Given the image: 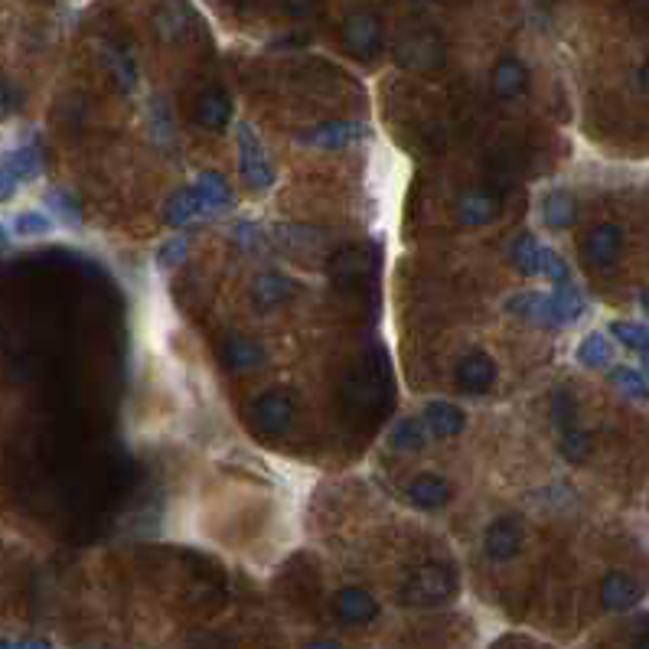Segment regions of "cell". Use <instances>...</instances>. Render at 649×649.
<instances>
[{"mask_svg":"<svg viewBox=\"0 0 649 649\" xmlns=\"http://www.w3.org/2000/svg\"><path fill=\"white\" fill-rule=\"evenodd\" d=\"M457 594V578L444 565H424L415 568L398 588V601L405 607H438Z\"/></svg>","mask_w":649,"mask_h":649,"instance_id":"6da1fadb","label":"cell"},{"mask_svg":"<svg viewBox=\"0 0 649 649\" xmlns=\"http://www.w3.org/2000/svg\"><path fill=\"white\" fill-rule=\"evenodd\" d=\"M343 46L349 56L363 59V62H372L385 46V33H382V20L376 10H356V14H349L343 20Z\"/></svg>","mask_w":649,"mask_h":649,"instance_id":"7a4b0ae2","label":"cell"},{"mask_svg":"<svg viewBox=\"0 0 649 649\" xmlns=\"http://www.w3.org/2000/svg\"><path fill=\"white\" fill-rule=\"evenodd\" d=\"M239 173L248 190H258V193H268L274 186V167L261 147V137L255 134L252 124H239Z\"/></svg>","mask_w":649,"mask_h":649,"instance_id":"3957f363","label":"cell"},{"mask_svg":"<svg viewBox=\"0 0 649 649\" xmlns=\"http://www.w3.org/2000/svg\"><path fill=\"white\" fill-rule=\"evenodd\" d=\"M444 40L434 30H418L408 33L402 43L395 49V59L402 69L411 72H434L444 66Z\"/></svg>","mask_w":649,"mask_h":649,"instance_id":"277c9868","label":"cell"},{"mask_svg":"<svg viewBox=\"0 0 649 649\" xmlns=\"http://www.w3.org/2000/svg\"><path fill=\"white\" fill-rule=\"evenodd\" d=\"M294 421V402L281 392H265L252 402V424L265 438H281L291 431Z\"/></svg>","mask_w":649,"mask_h":649,"instance_id":"5b68a950","label":"cell"},{"mask_svg":"<svg viewBox=\"0 0 649 649\" xmlns=\"http://www.w3.org/2000/svg\"><path fill=\"white\" fill-rule=\"evenodd\" d=\"M366 137H369V128L359 121H327V124H317V128L301 131L297 141L307 147H317V151H343V147L366 141Z\"/></svg>","mask_w":649,"mask_h":649,"instance_id":"8992f818","label":"cell"},{"mask_svg":"<svg viewBox=\"0 0 649 649\" xmlns=\"http://www.w3.org/2000/svg\"><path fill=\"white\" fill-rule=\"evenodd\" d=\"M522 542H526V532H522L519 519H496L483 535V552L493 561H509L522 552Z\"/></svg>","mask_w":649,"mask_h":649,"instance_id":"52a82bcc","label":"cell"},{"mask_svg":"<svg viewBox=\"0 0 649 649\" xmlns=\"http://www.w3.org/2000/svg\"><path fill=\"white\" fill-rule=\"evenodd\" d=\"M405 496H408L411 506L434 513V509H444L447 503H451L454 490H451V483L441 477V473H418V477L408 483Z\"/></svg>","mask_w":649,"mask_h":649,"instance_id":"ba28073f","label":"cell"},{"mask_svg":"<svg viewBox=\"0 0 649 649\" xmlns=\"http://www.w3.org/2000/svg\"><path fill=\"white\" fill-rule=\"evenodd\" d=\"M336 617H340L346 627H366L379 617V601L363 588H343L336 594Z\"/></svg>","mask_w":649,"mask_h":649,"instance_id":"9c48e42d","label":"cell"},{"mask_svg":"<svg viewBox=\"0 0 649 649\" xmlns=\"http://www.w3.org/2000/svg\"><path fill=\"white\" fill-rule=\"evenodd\" d=\"M623 248V232L614 222H601V226H594L588 232V239H584V258H588V265H597L604 268L610 261H617Z\"/></svg>","mask_w":649,"mask_h":649,"instance_id":"30bf717a","label":"cell"},{"mask_svg":"<svg viewBox=\"0 0 649 649\" xmlns=\"http://www.w3.org/2000/svg\"><path fill=\"white\" fill-rule=\"evenodd\" d=\"M193 118L199 128H206V131H222L226 124L232 121V102H229V95L222 92V89H206V92H199L196 98V105H193Z\"/></svg>","mask_w":649,"mask_h":649,"instance_id":"8fae6325","label":"cell"},{"mask_svg":"<svg viewBox=\"0 0 649 649\" xmlns=\"http://www.w3.org/2000/svg\"><path fill=\"white\" fill-rule=\"evenodd\" d=\"M640 597H643L640 581L627 571H610L601 581V604L607 610H630L640 604Z\"/></svg>","mask_w":649,"mask_h":649,"instance_id":"7c38bea8","label":"cell"},{"mask_svg":"<svg viewBox=\"0 0 649 649\" xmlns=\"http://www.w3.org/2000/svg\"><path fill=\"white\" fill-rule=\"evenodd\" d=\"M454 379H457V385L464 392L480 395V392H486L496 382V363L486 353H470V356L460 359Z\"/></svg>","mask_w":649,"mask_h":649,"instance_id":"4fadbf2b","label":"cell"},{"mask_svg":"<svg viewBox=\"0 0 649 649\" xmlns=\"http://www.w3.org/2000/svg\"><path fill=\"white\" fill-rule=\"evenodd\" d=\"M529 89V69L522 66L516 56H503L493 66V92L503 102H513Z\"/></svg>","mask_w":649,"mask_h":649,"instance_id":"5bb4252c","label":"cell"},{"mask_svg":"<svg viewBox=\"0 0 649 649\" xmlns=\"http://www.w3.org/2000/svg\"><path fill=\"white\" fill-rule=\"evenodd\" d=\"M265 346L258 340H248V336H232V340L222 343V363L232 372H252L258 366H265Z\"/></svg>","mask_w":649,"mask_h":649,"instance_id":"9a60e30c","label":"cell"},{"mask_svg":"<svg viewBox=\"0 0 649 649\" xmlns=\"http://www.w3.org/2000/svg\"><path fill=\"white\" fill-rule=\"evenodd\" d=\"M464 411H460L457 405L451 402H444V398H438V402H428V408H424V428H428L434 438H457L460 431H464Z\"/></svg>","mask_w":649,"mask_h":649,"instance_id":"2e32d148","label":"cell"},{"mask_svg":"<svg viewBox=\"0 0 649 649\" xmlns=\"http://www.w3.org/2000/svg\"><path fill=\"white\" fill-rule=\"evenodd\" d=\"M209 206L199 199V193L193 190V186H186V190H177L170 199H167V206H164V222L173 229H183V226H190L193 219L199 216H206Z\"/></svg>","mask_w":649,"mask_h":649,"instance_id":"e0dca14e","label":"cell"},{"mask_svg":"<svg viewBox=\"0 0 649 649\" xmlns=\"http://www.w3.org/2000/svg\"><path fill=\"white\" fill-rule=\"evenodd\" d=\"M252 294L261 307H278L297 294V281H291L287 274H278V271H265L252 281Z\"/></svg>","mask_w":649,"mask_h":649,"instance_id":"ac0fdd59","label":"cell"},{"mask_svg":"<svg viewBox=\"0 0 649 649\" xmlns=\"http://www.w3.org/2000/svg\"><path fill=\"white\" fill-rule=\"evenodd\" d=\"M190 23H193L190 10H186L180 0H173V4L160 7L154 14V30L164 43H183L186 33H190Z\"/></svg>","mask_w":649,"mask_h":649,"instance_id":"d6986e66","label":"cell"},{"mask_svg":"<svg viewBox=\"0 0 649 649\" xmlns=\"http://www.w3.org/2000/svg\"><path fill=\"white\" fill-rule=\"evenodd\" d=\"M506 310H509V314L522 317V320L539 323V327H555L552 301H548V294H539V291L516 294V297H509V301H506Z\"/></svg>","mask_w":649,"mask_h":649,"instance_id":"ffe728a7","label":"cell"},{"mask_svg":"<svg viewBox=\"0 0 649 649\" xmlns=\"http://www.w3.org/2000/svg\"><path fill=\"white\" fill-rule=\"evenodd\" d=\"M457 219H460V226H464V229L486 226V222L496 219V199L480 193V190L464 193V196H460V203H457Z\"/></svg>","mask_w":649,"mask_h":649,"instance_id":"44dd1931","label":"cell"},{"mask_svg":"<svg viewBox=\"0 0 649 649\" xmlns=\"http://www.w3.org/2000/svg\"><path fill=\"white\" fill-rule=\"evenodd\" d=\"M548 301H552L555 327H571V323L581 320V314H584V297L571 281L568 284H555V291L548 294Z\"/></svg>","mask_w":649,"mask_h":649,"instance_id":"7402d4cb","label":"cell"},{"mask_svg":"<svg viewBox=\"0 0 649 649\" xmlns=\"http://www.w3.org/2000/svg\"><path fill=\"white\" fill-rule=\"evenodd\" d=\"M193 190L199 193V199H203L209 209H229V206H235L232 186H229L226 177H222V173H216V170L199 173V180L193 183Z\"/></svg>","mask_w":649,"mask_h":649,"instance_id":"603a6c76","label":"cell"},{"mask_svg":"<svg viewBox=\"0 0 649 649\" xmlns=\"http://www.w3.org/2000/svg\"><path fill=\"white\" fill-rule=\"evenodd\" d=\"M545 226L548 229H571L574 226V219H578V209H574V196L565 193V190H552L545 196Z\"/></svg>","mask_w":649,"mask_h":649,"instance_id":"cb8c5ba5","label":"cell"},{"mask_svg":"<svg viewBox=\"0 0 649 649\" xmlns=\"http://www.w3.org/2000/svg\"><path fill=\"white\" fill-rule=\"evenodd\" d=\"M424 441H428V428H424L421 418L398 421L392 438H389L392 451H398V454H418V451H424Z\"/></svg>","mask_w":649,"mask_h":649,"instance_id":"d4e9b609","label":"cell"},{"mask_svg":"<svg viewBox=\"0 0 649 649\" xmlns=\"http://www.w3.org/2000/svg\"><path fill=\"white\" fill-rule=\"evenodd\" d=\"M105 66L111 72V79L118 82L121 92H134L137 89V66H134V56L128 53V49L108 46L105 49Z\"/></svg>","mask_w":649,"mask_h":649,"instance_id":"484cf974","label":"cell"},{"mask_svg":"<svg viewBox=\"0 0 649 649\" xmlns=\"http://www.w3.org/2000/svg\"><path fill=\"white\" fill-rule=\"evenodd\" d=\"M610 356H614V346L607 343L604 333H588L578 346V363L588 369H604L610 366Z\"/></svg>","mask_w":649,"mask_h":649,"instance_id":"4316f807","label":"cell"},{"mask_svg":"<svg viewBox=\"0 0 649 649\" xmlns=\"http://www.w3.org/2000/svg\"><path fill=\"white\" fill-rule=\"evenodd\" d=\"M4 160H7V167L14 170V177L20 183L36 180L43 173V157H40V151H36V147H17V151L4 154Z\"/></svg>","mask_w":649,"mask_h":649,"instance_id":"83f0119b","label":"cell"},{"mask_svg":"<svg viewBox=\"0 0 649 649\" xmlns=\"http://www.w3.org/2000/svg\"><path fill=\"white\" fill-rule=\"evenodd\" d=\"M610 382H614L617 392H623L627 398H633V402H646V398H649V382H646V376H640V372L630 369V366L610 369Z\"/></svg>","mask_w":649,"mask_h":649,"instance_id":"f1b7e54d","label":"cell"},{"mask_svg":"<svg viewBox=\"0 0 649 649\" xmlns=\"http://www.w3.org/2000/svg\"><path fill=\"white\" fill-rule=\"evenodd\" d=\"M561 457L568 460V464H584V460L591 457L594 451V441H591V434L588 431H578V428H571L561 434Z\"/></svg>","mask_w":649,"mask_h":649,"instance_id":"f546056e","label":"cell"},{"mask_svg":"<svg viewBox=\"0 0 649 649\" xmlns=\"http://www.w3.org/2000/svg\"><path fill=\"white\" fill-rule=\"evenodd\" d=\"M14 232H17V239H43V235L53 232V219H49L46 212L27 209L14 219Z\"/></svg>","mask_w":649,"mask_h":649,"instance_id":"4dcf8cb0","label":"cell"},{"mask_svg":"<svg viewBox=\"0 0 649 649\" xmlns=\"http://www.w3.org/2000/svg\"><path fill=\"white\" fill-rule=\"evenodd\" d=\"M539 255H542V245L532 235H519L513 245V265L522 274H539Z\"/></svg>","mask_w":649,"mask_h":649,"instance_id":"1f68e13d","label":"cell"},{"mask_svg":"<svg viewBox=\"0 0 649 649\" xmlns=\"http://www.w3.org/2000/svg\"><path fill=\"white\" fill-rule=\"evenodd\" d=\"M610 333L617 336V343H623L627 349H646L649 346V327H643V323H614L610 327Z\"/></svg>","mask_w":649,"mask_h":649,"instance_id":"d6a6232c","label":"cell"},{"mask_svg":"<svg viewBox=\"0 0 649 649\" xmlns=\"http://www.w3.org/2000/svg\"><path fill=\"white\" fill-rule=\"evenodd\" d=\"M552 418L561 428V434L574 428V421H578V405H574V398L568 392H555L552 395Z\"/></svg>","mask_w":649,"mask_h":649,"instance_id":"836d02e7","label":"cell"},{"mask_svg":"<svg viewBox=\"0 0 649 649\" xmlns=\"http://www.w3.org/2000/svg\"><path fill=\"white\" fill-rule=\"evenodd\" d=\"M147 118H151L154 141H157V144H167V141H170V134H173V121H170V115H167L164 98H154V102H151V111H147Z\"/></svg>","mask_w":649,"mask_h":649,"instance_id":"e575fe53","label":"cell"},{"mask_svg":"<svg viewBox=\"0 0 649 649\" xmlns=\"http://www.w3.org/2000/svg\"><path fill=\"white\" fill-rule=\"evenodd\" d=\"M539 274H545V278L555 281V284H568V281H571L568 265L552 252V248H542V255H539Z\"/></svg>","mask_w":649,"mask_h":649,"instance_id":"d590c367","label":"cell"},{"mask_svg":"<svg viewBox=\"0 0 649 649\" xmlns=\"http://www.w3.org/2000/svg\"><path fill=\"white\" fill-rule=\"evenodd\" d=\"M186 252H190V242H186L183 235H177V239H170V242L157 252V268L170 271V268L183 265V261H186Z\"/></svg>","mask_w":649,"mask_h":649,"instance_id":"8d00e7d4","label":"cell"},{"mask_svg":"<svg viewBox=\"0 0 649 649\" xmlns=\"http://www.w3.org/2000/svg\"><path fill=\"white\" fill-rule=\"evenodd\" d=\"M49 206L53 209H59V216H62V222H72V226H76V222L82 219V212H79V203L72 196H66V193H49Z\"/></svg>","mask_w":649,"mask_h":649,"instance_id":"74e56055","label":"cell"},{"mask_svg":"<svg viewBox=\"0 0 649 649\" xmlns=\"http://www.w3.org/2000/svg\"><path fill=\"white\" fill-rule=\"evenodd\" d=\"M20 108V92L14 82L0 79V118H10Z\"/></svg>","mask_w":649,"mask_h":649,"instance_id":"f35d334b","label":"cell"},{"mask_svg":"<svg viewBox=\"0 0 649 649\" xmlns=\"http://www.w3.org/2000/svg\"><path fill=\"white\" fill-rule=\"evenodd\" d=\"M284 7H287V14H291V17H304V20L323 14L320 0H284Z\"/></svg>","mask_w":649,"mask_h":649,"instance_id":"ab89813d","label":"cell"},{"mask_svg":"<svg viewBox=\"0 0 649 649\" xmlns=\"http://www.w3.org/2000/svg\"><path fill=\"white\" fill-rule=\"evenodd\" d=\"M17 190H20V180L14 177V170L7 167V160L0 157V203H7V199H14Z\"/></svg>","mask_w":649,"mask_h":649,"instance_id":"60d3db41","label":"cell"},{"mask_svg":"<svg viewBox=\"0 0 649 649\" xmlns=\"http://www.w3.org/2000/svg\"><path fill=\"white\" fill-rule=\"evenodd\" d=\"M304 649H343L336 640H330V636H317V640H307Z\"/></svg>","mask_w":649,"mask_h":649,"instance_id":"b9f144b4","label":"cell"},{"mask_svg":"<svg viewBox=\"0 0 649 649\" xmlns=\"http://www.w3.org/2000/svg\"><path fill=\"white\" fill-rule=\"evenodd\" d=\"M640 89H643V92H649V62H646V66L640 69Z\"/></svg>","mask_w":649,"mask_h":649,"instance_id":"7bdbcfd3","label":"cell"},{"mask_svg":"<svg viewBox=\"0 0 649 649\" xmlns=\"http://www.w3.org/2000/svg\"><path fill=\"white\" fill-rule=\"evenodd\" d=\"M14 649H49L46 643H40V640H33V643H17Z\"/></svg>","mask_w":649,"mask_h":649,"instance_id":"ee69618b","label":"cell"},{"mask_svg":"<svg viewBox=\"0 0 649 649\" xmlns=\"http://www.w3.org/2000/svg\"><path fill=\"white\" fill-rule=\"evenodd\" d=\"M640 359H643V369H646V376H649V346L640 349Z\"/></svg>","mask_w":649,"mask_h":649,"instance_id":"f6af8a7d","label":"cell"},{"mask_svg":"<svg viewBox=\"0 0 649 649\" xmlns=\"http://www.w3.org/2000/svg\"><path fill=\"white\" fill-rule=\"evenodd\" d=\"M633 649H649V633L646 636H640V640H636V646Z\"/></svg>","mask_w":649,"mask_h":649,"instance_id":"bcb514c9","label":"cell"},{"mask_svg":"<svg viewBox=\"0 0 649 649\" xmlns=\"http://www.w3.org/2000/svg\"><path fill=\"white\" fill-rule=\"evenodd\" d=\"M640 304H643V310L649 314V291H643V297H640Z\"/></svg>","mask_w":649,"mask_h":649,"instance_id":"7dc6e473","label":"cell"},{"mask_svg":"<svg viewBox=\"0 0 649 649\" xmlns=\"http://www.w3.org/2000/svg\"><path fill=\"white\" fill-rule=\"evenodd\" d=\"M7 248V235H4V229H0V252Z\"/></svg>","mask_w":649,"mask_h":649,"instance_id":"c3c4849f","label":"cell"}]
</instances>
